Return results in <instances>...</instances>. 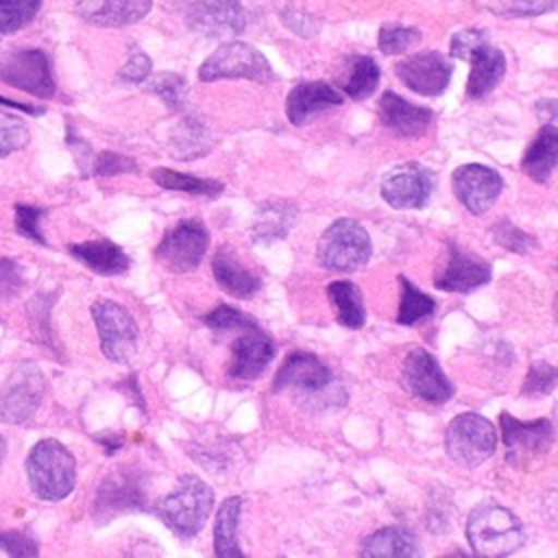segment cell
<instances>
[{
  "label": "cell",
  "instance_id": "obj_1",
  "mask_svg": "<svg viewBox=\"0 0 558 558\" xmlns=\"http://www.w3.org/2000/svg\"><path fill=\"white\" fill-rule=\"evenodd\" d=\"M466 541L477 556L501 558L514 554L523 541L521 521L495 501L477 504L466 519Z\"/></svg>",
  "mask_w": 558,
  "mask_h": 558
},
{
  "label": "cell",
  "instance_id": "obj_2",
  "mask_svg": "<svg viewBox=\"0 0 558 558\" xmlns=\"http://www.w3.org/2000/svg\"><path fill=\"white\" fill-rule=\"evenodd\" d=\"M26 475L39 499L61 501L76 484V460L65 445L54 438H44L26 458Z\"/></svg>",
  "mask_w": 558,
  "mask_h": 558
},
{
  "label": "cell",
  "instance_id": "obj_3",
  "mask_svg": "<svg viewBox=\"0 0 558 558\" xmlns=\"http://www.w3.org/2000/svg\"><path fill=\"white\" fill-rule=\"evenodd\" d=\"M211 506V488L196 475H181L177 488L157 504V514L177 536L192 538L207 523Z\"/></svg>",
  "mask_w": 558,
  "mask_h": 558
},
{
  "label": "cell",
  "instance_id": "obj_4",
  "mask_svg": "<svg viewBox=\"0 0 558 558\" xmlns=\"http://www.w3.org/2000/svg\"><path fill=\"white\" fill-rule=\"evenodd\" d=\"M451 57L471 61V74L466 81V96L482 98L497 87L506 74V57L499 48L488 44L486 31L466 28L451 37Z\"/></svg>",
  "mask_w": 558,
  "mask_h": 558
},
{
  "label": "cell",
  "instance_id": "obj_5",
  "mask_svg": "<svg viewBox=\"0 0 558 558\" xmlns=\"http://www.w3.org/2000/svg\"><path fill=\"white\" fill-rule=\"evenodd\" d=\"M318 264L333 272H353L371 259V235L353 218H338L318 240Z\"/></svg>",
  "mask_w": 558,
  "mask_h": 558
},
{
  "label": "cell",
  "instance_id": "obj_6",
  "mask_svg": "<svg viewBox=\"0 0 558 558\" xmlns=\"http://www.w3.org/2000/svg\"><path fill=\"white\" fill-rule=\"evenodd\" d=\"M495 445H497L495 427L482 414L464 412V414H458L447 425V432H445L447 456L464 469L480 466L486 458L493 456Z\"/></svg>",
  "mask_w": 558,
  "mask_h": 558
},
{
  "label": "cell",
  "instance_id": "obj_7",
  "mask_svg": "<svg viewBox=\"0 0 558 558\" xmlns=\"http://www.w3.org/2000/svg\"><path fill=\"white\" fill-rule=\"evenodd\" d=\"M198 78L205 83L220 78H248L257 83H270L275 74L257 48L244 41H229L203 61L198 68Z\"/></svg>",
  "mask_w": 558,
  "mask_h": 558
},
{
  "label": "cell",
  "instance_id": "obj_8",
  "mask_svg": "<svg viewBox=\"0 0 558 558\" xmlns=\"http://www.w3.org/2000/svg\"><path fill=\"white\" fill-rule=\"evenodd\" d=\"M92 316L98 329L100 349L105 357L118 364L131 362L137 353L140 329L129 310L116 301L100 299L92 305Z\"/></svg>",
  "mask_w": 558,
  "mask_h": 558
},
{
  "label": "cell",
  "instance_id": "obj_9",
  "mask_svg": "<svg viewBox=\"0 0 558 558\" xmlns=\"http://www.w3.org/2000/svg\"><path fill=\"white\" fill-rule=\"evenodd\" d=\"M209 246V231L201 220H179L155 248V257L170 272L196 270Z\"/></svg>",
  "mask_w": 558,
  "mask_h": 558
},
{
  "label": "cell",
  "instance_id": "obj_10",
  "mask_svg": "<svg viewBox=\"0 0 558 558\" xmlns=\"http://www.w3.org/2000/svg\"><path fill=\"white\" fill-rule=\"evenodd\" d=\"M46 381L41 371L33 364H20L0 390V418L4 423H26L41 405Z\"/></svg>",
  "mask_w": 558,
  "mask_h": 558
},
{
  "label": "cell",
  "instance_id": "obj_11",
  "mask_svg": "<svg viewBox=\"0 0 558 558\" xmlns=\"http://www.w3.org/2000/svg\"><path fill=\"white\" fill-rule=\"evenodd\" d=\"M499 423L506 445V460L517 469H525L532 460L545 456L554 442V425L549 418L521 423L512 414L501 412Z\"/></svg>",
  "mask_w": 558,
  "mask_h": 558
},
{
  "label": "cell",
  "instance_id": "obj_12",
  "mask_svg": "<svg viewBox=\"0 0 558 558\" xmlns=\"http://www.w3.org/2000/svg\"><path fill=\"white\" fill-rule=\"evenodd\" d=\"M401 386L416 399L440 405L451 399L453 384L442 373L438 360L423 347L410 349L401 366Z\"/></svg>",
  "mask_w": 558,
  "mask_h": 558
},
{
  "label": "cell",
  "instance_id": "obj_13",
  "mask_svg": "<svg viewBox=\"0 0 558 558\" xmlns=\"http://www.w3.org/2000/svg\"><path fill=\"white\" fill-rule=\"evenodd\" d=\"M0 81L37 98L54 94V78L44 50H15L0 63Z\"/></svg>",
  "mask_w": 558,
  "mask_h": 558
},
{
  "label": "cell",
  "instance_id": "obj_14",
  "mask_svg": "<svg viewBox=\"0 0 558 558\" xmlns=\"http://www.w3.org/2000/svg\"><path fill=\"white\" fill-rule=\"evenodd\" d=\"M434 192V177L421 163H401L381 181V198L395 209H421Z\"/></svg>",
  "mask_w": 558,
  "mask_h": 558
},
{
  "label": "cell",
  "instance_id": "obj_15",
  "mask_svg": "<svg viewBox=\"0 0 558 558\" xmlns=\"http://www.w3.org/2000/svg\"><path fill=\"white\" fill-rule=\"evenodd\" d=\"M490 264L477 253H469L460 248L456 242L447 244V259L442 268L436 272L434 286L445 292L466 294L477 290L490 281Z\"/></svg>",
  "mask_w": 558,
  "mask_h": 558
},
{
  "label": "cell",
  "instance_id": "obj_16",
  "mask_svg": "<svg viewBox=\"0 0 558 558\" xmlns=\"http://www.w3.org/2000/svg\"><path fill=\"white\" fill-rule=\"evenodd\" d=\"M458 201L475 216L484 214L499 198L504 179L497 170L482 163H464L453 170L451 177Z\"/></svg>",
  "mask_w": 558,
  "mask_h": 558
},
{
  "label": "cell",
  "instance_id": "obj_17",
  "mask_svg": "<svg viewBox=\"0 0 558 558\" xmlns=\"http://www.w3.org/2000/svg\"><path fill=\"white\" fill-rule=\"evenodd\" d=\"M185 20L203 37H231L246 26V13L240 0H194L187 7Z\"/></svg>",
  "mask_w": 558,
  "mask_h": 558
},
{
  "label": "cell",
  "instance_id": "obj_18",
  "mask_svg": "<svg viewBox=\"0 0 558 558\" xmlns=\"http://www.w3.org/2000/svg\"><path fill=\"white\" fill-rule=\"evenodd\" d=\"M144 504H146V497H144V484L140 473L120 466L100 482L96 501H94V514L107 521L118 512L144 508Z\"/></svg>",
  "mask_w": 558,
  "mask_h": 558
},
{
  "label": "cell",
  "instance_id": "obj_19",
  "mask_svg": "<svg viewBox=\"0 0 558 558\" xmlns=\"http://www.w3.org/2000/svg\"><path fill=\"white\" fill-rule=\"evenodd\" d=\"M397 76L405 87L421 96H438L445 92L451 78L449 61L436 50H423L401 59L397 65Z\"/></svg>",
  "mask_w": 558,
  "mask_h": 558
},
{
  "label": "cell",
  "instance_id": "obj_20",
  "mask_svg": "<svg viewBox=\"0 0 558 558\" xmlns=\"http://www.w3.org/2000/svg\"><path fill=\"white\" fill-rule=\"evenodd\" d=\"M275 357V342L259 329L246 327L242 333L231 342V360H229V377L240 381L257 379L264 368Z\"/></svg>",
  "mask_w": 558,
  "mask_h": 558
},
{
  "label": "cell",
  "instance_id": "obj_21",
  "mask_svg": "<svg viewBox=\"0 0 558 558\" xmlns=\"http://www.w3.org/2000/svg\"><path fill=\"white\" fill-rule=\"evenodd\" d=\"M331 379V371L314 353L294 351L281 362L279 371L275 373L272 390L279 392L286 388H296L305 392H318L325 390Z\"/></svg>",
  "mask_w": 558,
  "mask_h": 558
},
{
  "label": "cell",
  "instance_id": "obj_22",
  "mask_svg": "<svg viewBox=\"0 0 558 558\" xmlns=\"http://www.w3.org/2000/svg\"><path fill=\"white\" fill-rule=\"evenodd\" d=\"M377 116L386 129L401 137H421L429 131L434 122L432 109L412 105L395 92H384L377 102Z\"/></svg>",
  "mask_w": 558,
  "mask_h": 558
},
{
  "label": "cell",
  "instance_id": "obj_23",
  "mask_svg": "<svg viewBox=\"0 0 558 558\" xmlns=\"http://www.w3.org/2000/svg\"><path fill=\"white\" fill-rule=\"evenodd\" d=\"M338 105H342V94L336 87L323 81H307L292 87L286 100V113L292 124H305L312 116Z\"/></svg>",
  "mask_w": 558,
  "mask_h": 558
},
{
  "label": "cell",
  "instance_id": "obj_24",
  "mask_svg": "<svg viewBox=\"0 0 558 558\" xmlns=\"http://www.w3.org/2000/svg\"><path fill=\"white\" fill-rule=\"evenodd\" d=\"M153 0H76V13L96 26H126L150 11Z\"/></svg>",
  "mask_w": 558,
  "mask_h": 558
},
{
  "label": "cell",
  "instance_id": "obj_25",
  "mask_svg": "<svg viewBox=\"0 0 558 558\" xmlns=\"http://www.w3.org/2000/svg\"><path fill=\"white\" fill-rule=\"evenodd\" d=\"M211 272L222 292L235 299H251L259 288L262 279L240 264V259L229 248H218L211 259Z\"/></svg>",
  "mask_w": 558,
  "mask_h": 558
},
{
  "label": "cell",
  "instance_id": "obj_26",
  "mask_svg": "<svg viewBox=\"0 0 558 558\" xmlns=\"http://www.w3.org/2000/svg\"><path fill=\"white\" fill-rule=\"evenodd\" d=\"M296 220V207L290 201L283 198H272L259 205L253 218V229L251 238L257 244H270L288 235Z\"/></svg>",
  "mask_w": 558,
  "mask_h": 558
},
{
  "label": "cell",
  "instance_id": "obj_27",
  "mask_svg": "<svg viewBox=\"0 0 558 558\" xmlns=\"http://www.w3.org/2000/svg\"><path fill=\"white\" fill-rule=\"evenodd\" d=\"M556 161H558V129L554 126V122H545L538 135L534 137V142L527 146L521 159V168L532 181L547 183L549 177L554 174Z\"/></svg>",
  "mask_w": 558,
  "mask_h": 558
},
{
  "label": "cell",
  "instance_id": "obj_28",
  "mask_svg": "<svg viewBox=\"0 0 558 558\" xmlns=\"http://www.w3.org/2000/svg\"><path fill=\"white\" fill-rule=\"evenodd\" d=\"M70 253L87 268L98 275H122L126 272L131 259L111 240H89L70 246Z\"/></svg>",
  "mask_w": 558,
  "mask_h": 558
},
{
  "label": "cell",
  "instance_id": "obj_29",
  "mask_svg": "<svg viewBox=\"0 0 558 558\" xmlns=\"http://www.w3.org/2000/svg\"><path fill=\"white\" fill-rule=\"evenodd\" d=\"M242 512V497H227L216 512L214 523V554L218 558H242L244 551L238 545V521Z\"/></svg>",
  "mask_w": 558,
  "mask_h": 558
},
{
  "label": "cell",
  "instance_id": "obj_30",
  "mask_svg": "<svg viewBox=\"0 0 558 558\" xmlns=\"http://www.w3.org/2000/svg\"><path fill=\"white\" fill-rule=\"evenodd\" d=\"M327 296L336 305V314L340 325L349 329H360L366 323V307L362 301V292L351 281H331L327 286Z\"/></svg>",
  "mask_w": 558,
  "mask_h": 558
},
{
  "label": "cell",
  "instance_id": "obj_31",
  "mask_svg": "<svg viewBox=\"0 0 558 558\" xmlns=\"http://www.w3.org/2000/svg\"><path fill=\"white\" fill-rule=\"evenodd\" d=\"M362 556H418L421 549L412 534L401 527H381L364 538Z\"/></svg>",
  "mask_w": 558,
  "mask_h": 558
},
{
  "label": "cell",
  "instance_id": "obj_32",
  "mask_svg": "<svg viewBox=\"0 0 558 558\" xmlns=\"http://www.w3.org/2000/svg\"><path fill=\"white\" fill-rule=\"evenodd\" d=\"M150 179L163 187V190H174V192H185V194H194V196H218L225 185L216 179H201L187 172H177L170 168H155L150 170Z\"/></svg>",
  "mask_w": 558,
  "mask_h": 558
},
{
  "label": "cell",
  "instance_id": "obj_33",
  "mask_svg": "<svg viewBox=\"0 0 558 558\" xmlns=\"http://www.w3.org/2000/svg\"><path fill=\"white\" fill-rule=\"evenodd\" d=\"M347 63L349 68H347V76L342 78V89L353 100L368 98L379 83V68L375 59L364 54H353L349 57Z\"/></svg>",
  "mask_w": 558,
  "mask_h": 558
},
{
  "label": "cell",
  "instance_id": "obj_34",
  "mask_svg": "<svg viewBox=\"0 0 558 558\" xmlns=\"http://www.w3.org/2000/svg\"><path fill=\"white\" fill-rule=\"evenodd\" d=\"M399 286H401V301H399V314L397 323L399 325H416L425 318H429L436 312V301L421 292L416 286L410 283L405 275H399Z\"/></svg>",
  "mask_w": 558,
  "mask_h": 558
},
{
  "label": "cell",
  "instance_id": "obj_35",
  "mask_svg": "<svg viewBox=\"0 0 558 558\" xmlns=\"http://www.w3.org/2000/svg\"><path fill=\"white\" fill-rule=\"evenodd\" d=\"M209 135L207 129L194 120H183L172 135L170 150L177 159H196L209 150Z\"/></svg>",
  "mask_w": 558,
  "mask_h": 558
},
{
  "label": "cell",
  "instance_id": "obj_36",
  "mask_svg": "<svg viewBox=\"0 0 558 558\" xmlns=\"http://www.w3.org/2000/svg\"><path fill=\"white\" fill-rule=\"evenodd\" d=\"M41 0H0V35L26 26L39 11Z\"/></svg>",
  "mask_w": 558,
  "mask_h": 558
},
{
  "label": "cell",
  "instance_id": "obj_37",
  "mask_svg": "<svg viewBox=\"0 0 558 558\" xmlns=\"http://www.w3.org/2000/svg\"><path fill=\"white\" fill-rule=\"evenodd\" d=\"M477 4L497 15L521 17V15L545 13V11L554 9L556 0H477Z\"/></svg>",
  "mask_w": 558,
  "mask_h": 558
},
{
  "label": "cell",
  "instance_id": "obj_38",
  "mask_svg": "<svg viewBox=\"0 0 558 558\" xmlns=\"http://www.w3.org/2000/svg\"><path fill=\"white\" fill-rule=\"evenodd\" d=\"M421 39V31L414 26L386 24L379 31V50L384 54H399L412 48Z\"/></svg>",
  "mask_w": 558,
  "mask_h": 558
},
{
  "label": "cell",
  "instance_id": "obj_39",
  "mask_svg": "<svg viewBox=\"0 0 558 558\" xmlns=\"http://www.w3.org/2000/svg\"><path fill=\"white\" fill-rule=\"evenodd\" d=\"M148 87L168 105V109H181L185 105L187 85L179 74L161 72L148 83Z\"/></svg>",
  "mask_w": 558,
  "mask_h": 558
},
{
  "label": "cell",
  "instance_id": "obj_40",
  "mask_svg": "<svg viewBox=\"0 0 558 558\" xmlns=\"http://www.w3.org/2000/svg\"><path fill=\"white\" fill-rule=\"evenodd\" d=\"M493 238L499 246L508 248V251H514L519 255H525L530 251L536 248V238L525 233L523 229H519L517 225H512L510 220H499L495 227H493Z\"/></svg>",
  "mask_w": 558,
  "mask_h": 558
},
{
  "label": "cell",
  "instance_id": "obj_41",
  "mask_svg": "<svg viewBox=\"0 0 558 558\" xmlns=\"http://www.w3.org/2000/svg\"><path fill=\"white\" fill-rule=\"evenodd\" d=\"M28 144V129L17 116L0 113V157H7Z\"/></svg>",
  "mask_w": 558,
  "mask_h": 558
},
{
  "label": "cell",
  "instance_id": "obj_42",
  "mask_svg": "<svg viewBox=\"0 0 558 558\" xmlns=\"http://www.w3.org/2000/svg\"><path fill=\"white\" fill-rule=\"evenodd\" d=\"M205 325L211 329V331H233V329H246V327H255L257 323L251 318V316H246V314H242L240 310H235V307H231V305H218L216 310H211L205 318Z\"/></svg>",
  "mask_w": 558,
  "mask_h": 558
},
{
  "label": "cell",
  "instance_id": "obj_43",
  "mask_svg": "<svg viewBox=\"0 0 558 558\" xmlns=\"http://www.w3.org/2000/svg\"><path fill=\"white\" fill-rule=\"evenodd\" d=\"M556 377L558 371L556 366H551L549 362H534L527 371V377L523 381L521 392L530 395V397H538V395H547L549 390H554L556 386Z\"/></svg>",
  "mask_w": 558,
  "mask_h": 558
},
{
  "label": "cell",
  "instance_id": "obj_44",
  "mask_svg": "<svg viewBox=\"0 0 558 558\" xmlns=\"http://www.w3.org/2000/svg\"><path fill=\"white\" fill-rule=\"evenodd\" d=\"M41 218H44V209H39V207H33V205H17L15 207V227H17V231L24 238H28L37 244H46V238H44L41 227H39Z\"/></svg>",
  "mask_w": 558,
  "mask_h": 558
},
{
  "label": "cell",
  "instance_id": "obj_45",
  "mask_svg": "<svg viewBox=\"0 0 558 558\" xmlns=\"http://www.w3.org/2000/svg\"><path fill=\"white\" fill-rule=\"evenodd\" d=\"M94 172L98 177H113V174H124V172H137V163L131 157H126V155L105 150V153H100L96 157Z\"/></svg>",
  "mask_w": 558,
  "mask_h": 558
},
{
  "label": "cell",
  "instance_id": "obj_46",
  "mask_svg": "<svg viewBox=\"0 0 558 558\" xmlns=\"http://www.w3.org/2000/svg\"><path fill=\"white\" fill-rule=\"evenodd\" d=\"M0 549L9 556H37V543L22 532H0Z\"/></svg>",
  "mask_w": 558,
  "mask_h": 558
},
{
  "label": "cell",
  "instance_id": "obj_47",
  "mask_svg": "<svg viewBox=\"0 0 558 558\" xmlns=\"http://www.w3.org/2000/svg\"><path fill=\"white\" fill-rule=\"evenodd\" d=\"M148 74H150V59L144 52L131 54V59L120 70V78L126 83H142Z\"/></svg>",
  "mask_w": 558,
  "mask_h": 558
},
{
  "label": "cell",
  "instance_id": "obj_48",
  "mask_svg": "<svg viewBox=\"0 0 558 558\" xmlns=\"http://www.w3.org/2000/svg\"><path fill=\"white\" fill-rule=\"evenodd\" d=\"M0 105H4V107H13V109H20V111H26V113H35V116H39L44 109H39V107H31V105H24V102H15V100H9V98H2L0 96Z\"/></svg>",
  "mask_w": 558,
  "mask_h": 558
},
{
  "label": "cell",
  "instance_id": "obj_49",
  "mask_svg": "<svg viewBox=\"0 0 558 558\" xmlns=\"http://www.w3.org/2000/svg\"><path fill=\"white\" fill-rule=\"evenodd\" d=\"M4 451H7V442H4V438L0 436V464H2V458H4Z\"/></svg>",
  "mask_w": 558,
  "mask_h": 558
}]
</instances>
